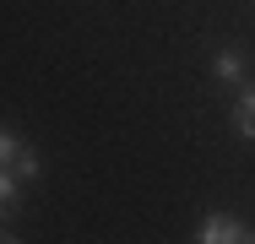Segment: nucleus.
I'll return each mask as SVG.
<instances>
[{
  "instance_id": "f257e3e1",
  "label": "nucleus",
  "mask_w": 255,
  "mask_h": 244,
  "mask_svg": "<svg viewBox=\"0 0 255 244\" xmlns=\"http://www.w3.org/2000/svg\"><path fill=\"white\" fill-rule=\"evenodd\" d=\"M196 239L201 244H239V239H255V228L239 223V217H228V212H206L201 228H196Z\"/></svg>"
},
{
  "instance_id": "f03ea898",
  "label": "nucleus",
  "mask_w": 255,
  "mask_h": 244,
  "mask_svg": "<svg viewBox=\"0 0 255 244\" xmlns=\"http://www.w3.org/2000/svg\"><path fill=\"white\" fill-rule=\"evenodd\" d=\"M212 76H217V82H245V49L223 44L212 54Z\"/></svg>"
},
{
  "instance_id": "7ed1b4c3",
  "label": "nucleus",
  "mask_w": 255,
  "mask_h": 244,
  "mask_svg": "<svg viewBox=\"0 0 255 244\" xmlns=\"http://www.w3.org/2000/svg\"><path fill=\"white\" fill-rule=\"evenodd\" d=\"M234 130L255 141V87H239V98H234Z\"/></svg>"
},
{
  "instance_id": "20e7f679",
  "label": "nucleus",
  "mask_w": 255,
  "mask_h": 244,
  "mask_svg": "<svg viewBox=\"0 0 255 244\" xmlns=\"http://www.w3.org/2000/svg\"><path fill=\"white\" fill-rule=\"evenodd\" d=\"M16 201H22V179H16L11 168H0V223L16 212Z\"/></svg>"
},
{
  "instance_id": "39448f33",
  "label": "nucleus",
  "mask_w": 255,
  "mask_h": 244,
  "mask_svg": "<svg viewBox=\"0 0 255 244\" xmlns=\"http://www.w3.org/2000/svg\"><path fill=\"white\" fill-rule=\"evenodd\" d=\"M38 168H44V163H38V152H33V146H22V157L11 163V174H16L22 185H33V179H38Z\"/></svg>"
},
{
  "instance_id": "423d86ee",
  "label": "nucleus",
  "mask_w": 255,
  "mask_h": 244,
  "mask_svg": "<svg viewBox=\"0 0 255 244\" xmlns=\"http://www.w3.org/2000/svg\"><path fill=\"white\" fill-rule=\"evenodd\" d=\"M22 136H16V130H5V125H0V168H11V163H16V157H22Z\"/></svg>"
}]
</instances>
